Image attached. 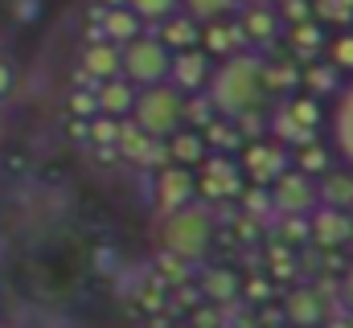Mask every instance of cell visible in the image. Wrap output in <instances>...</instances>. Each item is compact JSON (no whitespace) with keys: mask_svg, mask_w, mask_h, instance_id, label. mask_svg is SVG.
Listing matches in <instances>:
<instances>
[{"mask_svg":"<svg viewBox=\"0 0 353 328\" xmlns=\"http://www.w3.org/2000/svg\"><path fill=\"white\" fill-rule=\"evenodd\" d=\"M205 99H210L214 115H222V119H239V115L263 111V103H267L263 54L243 50L234 58L214 62V74L205 82Z\"/></svg>","mask_w":353,"mask_h":328,"instance_id":"6da1fadb","label":"cell"},{"mask_svg":"<svg viewBox=\"0 0 353 328\" xmlns=\"http://www.w3.org/2000/svg\"><path fill=\"white\" fill-rule=\"evenodd\" d=\"M214 246V214L201 201H189L165 214V250L181 263H201Z\"/></svg>","mask_w":353,"mask_h":328,"instance_id":"7a4b0ae2","label":"cell"},{"mask_svg":"<svg viewBox=\"0 0 353 328\" xmlns=\"http://www.w3.org/2000/svg\"><path fill=\"white\" fill-rule=\"evenodd\" d=\"M181 107H185V94L173 90L169 82H157V86H140L136 90V103H132V123L152 136V140H169L176 127H185L181 119Z\"/></svg>","mask_w":353,"mask_h":328,"instance_id":"3957f363","label":"cell"},{"mask_svg":"<svg viewBox=\"0 0 353 328\" xmlns=\"http://www.w3.org/2000/svg\"><path fill=\"white\" fill-rule=\"evenodd\" d=\"M169 62H173V54L157 41L152 29H144L140 37H132L128 45H119V74L132 82L136 90L169 79Z\"/></svg>","mask_w":353,"mask_h":328,"instance_id":"277c9868","label":"cell"},{"mask_svg":"<svg viewBox=\"0 0 353 328\" xmlns=\"http://www.w3.org/2000/svg\"><path fill=\"white\" fill-rule=\"evenodd\" d=\"M193 189L210 201H222V197H239L243 193V168L230 161L226 152H214L193 168Z\"/></svg>","mask_w":353,"mask_h":328,"instance_id":"5b68a950","label":"cell"},{"mask_svg":"<svg viewBox=\"0 0 353 328\" xmlns=\"http://www.w3.org/2000/svg\"><path fill=\"white\" fill-rule=\"evenodd\" d=\"M267 193H271V209L279 218H288V214H312L316 209V181L304 176V172H296V168H283L267 185Z\"/></svg>","mask_w":353,"mask_h":328,"instance_id":"8992f818","label":"cell"},{"mask_svg":"<svg viewBox=\"0 0 353 328\" xmlns=\"http://www.w3.org/2000/svg\"><path fill=\"white\" fill-rule=\"evenodd\" d=\"M234 21H239V29L247 37V50H255V54L275 50V41L283 37V21H279L275 4H239Z\"/></svg>","mask_w":353,"mask_h":328,"instance_id":"52a82bcc","label":"cell"},{"mask_svg":"<svg viewBox=\"0 0 353 328\" xmlns=\"http://www.w3.org/2000/svg\"><path fill=\"white\" fill-rule=\"evenodd\" d=\"M329 148L341 164L353 168V74L341 82V90L333 94V107H329Z\"/></svg>","mask_w":353,"mask_h":328,"instance_id":"ba28073f","label":"cell"},{"mask_svg":"<svg viewBox=\"0 0 353 328\" xmlns=\"http://www.w3.org/2000/svg\"><path fill=\"white\" fill-rule=\"evenodd\" d=\"M210 74H214V58L205 54V50H181V54H173V62H169V86L173 90H181V94H201L205 90V82H210Z\"/></svg>","mask_w":353,"mask_h":328,"instance_id":"9c48e42d","label":"cell"},{"mask_svg":"<svg viewBox=\"0 0 353 328\" xmlns=\"http://www.w3.org/2000/svg\"><path fill=\"white\" fill-rule=\"evenodd\" d=\"M87 25H94V29L103 33V41H111V45H128L132 37L144 33L140 17H136L128 4H94Z\"/></svg>","mask_w":353,"mask_h":328,"instance_id":"30bf717a","label":"cell"},{"mask_svg":"<svg viewBox=\"0 0 353 328\" xmlns=\"http://www.w3.org/2000/svg\"><path fill=\"white\" fill-rule=\"evenodd\" d=\"M350 238H353V214L329 209V205H316L308 214V243L337 250V246H350Z\"/></svg>","mask_w":353,"mask_h":328,"instance_id":"8fae6325","label":"cell"},{"mask_svg":"<svg viewBox=\"0 0 353 328\" xmlns=\"http://www.w3.org/2000/svg\"><path fill=\"white\" fill-rule=\"evenodd\" d=\"M283 168H292V164H288V152H283L279 144L251 140V144L243 148V176H247L251 185H271Z\"/></svg>","mask_w":353,"mask_h":328,"instance_id":"7c38bea8","label":"cell"},{"mask_svg":"<svg viewBox=\"0 0 353 328\" xmlns=\"http://www.w3.org/2000/svg\"><path fill=\"white\" fill-rule=\"evenodd\" d=\"M197 50H205L214 62H222V58L243 54V50H247V37H243V29H239L234 17H218V21H205V25H201Z\"/></svg>","mask_w":353,"mask_h":328,"instance_id":"4fadbf2b","label":"cell"},{"mask_svg":"<svg viewBox=\"0 0 353 328\" xmlns=\"http://www.w3.org/2000/svg\"><path fill=\"white\" fill-rule=\"evenodd\" d=\"M283 45H288V54L304 66V62H316L321 54H325V41H329V29L325 25H316L312 17L308 21H300V25H283V37H279Z\"/></svg>","mask_w":353,"mask_h":328,"instance_id":"5bb4252c","label":"cell"},{"mask_svg":"<svg viewBox=\"0 0 353 328\" xmlns=\"http://www.w3.org/2000/svg\"><path fill=\"white\" fill-rule=\"evenodd\" d=\"M157 197H161V209H165V214L189 205V201L197 197V189H193V168H181V164L161 168V176H157Z\"/></svg>","mask_w":353,"mask_h":328,"instance_id":"9a60e30c","label":"cell"},{"mask_svg":"<svg viewBox=\"0 0 353 328\" xmlns=\"http://www.w3.org/2000/svg\"><path fill=\"white\" fill-rule=\"evenodd\" d=\"M316 205L353 214V168L350 164H333L325 176H316Z\"/></svg>","mask_w":353,"mask_h":328,"instance_id":"2e32d148","label":"cell"},{"mask_svg":"<svg viewBox=\"0 0 353 328\" xmlns=\"http://www.w3.org/2000/svg\"><path fill=\"white\" fill-rule=\"evenodd\" d=\"M119 74V45L111 41H87L83 45V62H79V82H103Z\"/></svg>","mask_w":353,"mask_h":328,"instance_id":"e0dca14e","label":"cell"},{"mask_svg":"<svg viewBox=\"0 0 353 328\" xmlns=\"http://www.w3.org/2000/svg\"><path fill=\"white\" fill-rule=\"evenodd\" d=\"M152 33H157V41L169 50V54H181V50H193L197 45V37H201V25L189 17V12H169L165 21H157L152 25Z\"/></svg>","mask_w":353,"mask_h":328,"instance_id":"ac0fdd59","label":"cell"},{"mask_svg":"<svg viewBox=\"0 0 353 328\" xmlns=\"http://www.w3.org/2000/svg\"><path fill=\"white\" fill-rule=\"evenodd\" d=\"M132 103H136V86L123 79V74L94 82V107H99V115L128 119V115H132Z\"/></svg>","mask_w":353,"mask_h":328,"instance_id":"d6986e66","label":"cell"},{"mask_svg":"<svg viewBox=\"0 0 353 328\" xmlns=\"http://www.w3.org/2000/svg\"><path fill=\"white\" fill-rule=\"evenodd\" d=\"M283 320L292 328H316L325 320V300L312 287H292L283 296Z\"/></svg>","mask_w":353,"mask_h":328,"instance_id":"ffe728a7","label":"cell"},{"mask_svg":"<svg viewBox=\"0 0 353 328\" xmlns=\"http://www.w3.org/2000/svg\"><path fill=\"white\" fill-rule=\"evenodd\" d=\"M165 144V156L169 164H181V168H197V164L210 156V148H205V140H201V132H193V127H176L169 140H161Z\"/></svg>","mask_w":353,"mask_h":328,"instance_id":"44dd1931","label":"cell"},{"mask_svg":"<svg viewBox=\"0 0 353 328\" xmlns=\"http://www.w3.org/2000/svg\"><path fill=\"white\" fill-rule=\"evenodd\" d=\"M157 144L161 140H152V136H144L132 119H123L119 123V140H115V152L119 156H128L132 164H148V161H157V156H165V152H157Z\"/></svg>","mask_w":353,"mask_h":328,"instance_id":"7402d4cb","label":"cell"},{"mask_svg":"<svg viewBox=\"0 0 353 328\" xmlns=\"http://www.w3.org/2000/svg\"><path fill=\"white\" fill-rule=\"evenodd\" d=\"M341 82H345V74L329 62H304L300 66V86H308L312 99H333L341 90Z\"/></svg>","mask_w":353,"mask_h":328,"instance_id":"603a6c76","label":"cell"},{"mask_svg":"<svg viewBox=\"0 0 353 328\" xmlns=\"http://www.w3.org/2000/svg\"><path fill=\"white\" fill-rule=\"evenodd\" d=\"M292 161H296V164H292L296 172H304V176H312V181H316V176H325V172L337 164V156H333V148H329V144H321V140L312 136L308 144H300V148L292 152Z\"/></svg>","mask_w":353,"mask_h":328,"instance_id":"cb8c5ba5","label":"cell"},{"mask_svg":"<svg viewBox=\"0 0 353 328\" xmlns=\"http://www.w3.org/2000/svg\"><path fill=\"white\" fill-rule=\"evenodd\" d=\"M312 21L325 29H353V0H308Z\"/></svg>","mask_w":353,"mask_h":328,"instance_id":"d4e9b609","label":"cell"},{"mask_svg":"<svg viewBox=\"0 0 353 328\" xmlns=\"http://www.w3.org/2000/svg\"><path fill=\"white\" fill-rule=\"evenodd\" d=\"M201 296L205 300H218V304H226V300H234V296H243V283H239V275L234 271H205L201 275Z\"/></svg>","mask_w":353,"mask_h":328,"instance_id":"484cf974","label":"cell"},{"mask_svg":"<svg viewBox=\"0 0 353 328\" xmlns=\"http://www.w3.org/2000/svg\"><path fill=\"white\" fill-rule=\"evenodd\" d=\"M325 62L337 66V70L350 79L353 74V29H337V33H329V41H325Z\"/></svg>","mask_w":353,"mask_h":328,"instance_id":"4316f807","label":"cell"},{"mask_svg":"<svg viewBox=\"0 0 353 328\" xmlns=\"http://www.w3.org/2000/svg\"><path fill=\"white\" fill-rule=\"evenodd\" d=\"M283 115H288L296 127H304V132H316V123H321V103H316L312 94H288V103H283Z\"/></svg>","mask_w":353,"mask_h":328,"instance_id":"83f0119b","label":"cell"},{"mask_svg":"<svg viewBox=\"0 0 353 328\" xmlns=\"http://www.w3.org/2000/svg\"><path fill=\"white\" fill-rule=\"evenodd\" d=\"M181 12H189L197 25H205V21H218V17H234L239 0H181Z\"/></svg>","mask_w":353,"mask_h":328,"instance_id":"f1b7e54d","label":"cell"},{"mask_svg":"<svg viewBox=\"0 0 353 328\" xmlns=\"http://www.w3.org/2000/svg\"><path fill=\"white\" fill-rule=\"evenodd\" d=\"M123 4L140 17V25H144V29H152L157 21H165L169 12L181 8V0H123Z\"/></svg>","mask_w":353,"mask_h":328,"instance_id":"f546056e","label":"cell"},{"mask_svg":"<svg viewBox=\"0 0 353 328\" xmlns=\"http://www.w3.org/2000/svg\"><path fill=\"white\" fill-rule=\"evenodd\" d=\"M119 123H123V119L90 115V119H87V140H94L99 148H115V140H119Z\"/></svg>","mask_w":353,"mask_h":328,"instance_id":"4dcf8cb0","label":"cell"},{"mask_svg":"<svg viewBox=\"0 0 353 328\" xmlns=\"http://www.w3.org/2000/svg\"><path fill=\"white\" fill-rule=\"evenodd\" d=\"M66 111H70V119H90V115H99V107H94V86H74L70 99H66Z\"/></svg>","mask_w":353,"mask_h":328,"instance_id":"1f68e13d","label":"cell"},{"mask_svg":"<svg viewBox=\"0 0 353 328\" xmlns=\"http://www.w3.org/2000/svg\"><path fill=\"white\" fill-rule=\"evenodd\" d=\"M275 12H279V21H283V25H300V21H308V17H312V4H308V0H279V4H275Z\"/></svg>","mask_w":353,"mask_h":328,"instance_id":"d6a6232c","label":"cell"},{"mask_svg":"<svg viewBox=\"0 0 353 328\" xmlns=\"http://www.w3.org/2000/svg\"><path fill=\"white\" fill-rule=\"evenodd\" d=\"M239 201H243V209H251V214H267V209H271L267 185H247V189L239 193Z\"/></svg>","mask_w":353,"mask_h":328,"instance_id":"836d02e7","label":"cell"},{"mask_svg":"<svg viewBox=\"0 0 353 328\" xmlns=\"http://www.w3.org/2000/svg\"><path fill=\"white\" fill-rule=\"evenodd\" d=\"M271 275H275V279H288V275H292V246H275V250H271Z\"/></svg>","mask_w":353,"mask_h":328,"instance_id":"e575fe53","label":"cell"},{"mask_svg":"<svg viewBox=\"0 0 353 328\" xmlns=\"http://www.w3.org/2000/svg\"><path fill=\"white\" fill-rule=\"evenodd\" d=\"M243 291H247V296H251L255 304H263L267 291H271V283H267V279H247V287H243Z\"/></svg>","mask_w":353,"mask_h":328,"instance_id":"d590c367","label":"cell"},{"mask_svg":"<svg viewBox=\"0 0 353 328\" xmlns=\"http://www.w3.org/2000/svg\"><path fill=\"white\" fill-rule=\"evenodd\" d=\"M341 300H345V304L353 308V263H350V271L341 275Z\"/></svg>","mask_w":353,"mask_h":328,"instance_id":"8d00e7d4","label":"cell"},{"mask_svg":"<svg viewBox=\"0 0 353 328\" xmlns=\"http://www.w3.org/2000/svg\"><path fill=\"white\" fill-rule=\"evenodd\" d=\"M12 12H21L25 21H33V17H37V0H21V4H12Z\"/></svg>","mask_w":353,"mask_h":328,"instance_id":"74e56055","label":"cell"},{"mask_svg":"<svg viewBox=\"0 0 353 328\" xmlns=\"http://www.w3.org/2000/svg\"><path fill=\"white\" fill-rule=\"evenodd\" d=\"M8 86H12V66H8V62L0 58V94H4Z\"/></svg>","mask_w":353,"mask_h":328,"instance_id":"f35d334b","label":"cell"},{"mask_svg":"<svg viewBox=\"0 0 353 328\" xmlns=\"http://www.w3.org/2000/svg\"><path fill=\"white\" fill-rule=\"evenodd\" d=\"M239 4H279V0H239Z\"/></svg>","mask_w":353,"mask_h":328,"instance_id":"ab89813d","label":"cell"}]
</instances>
